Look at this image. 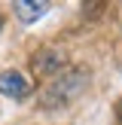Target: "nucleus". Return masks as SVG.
I'll return each mask as SVG.
<instances>
[{"instance_id": "423d86ee", "label": "nucleus", "mask_w": 122, "mask_h": 125, "mask_svg": "<svg viewBox=\"0 0 122 125\" xmlns=\"http://www.w3.org/2000/svg\"><path fill=\"white\" fill-rule=\"evenodd\" d=\"M0 28H3V18H0Z\"/></svg>"}, {"instance_id": "7ed1b4c3", "label": "nucleus", "mask_w": 122, "mask_h": 125, "mask_svg": "<svg viewBox=\"0 0 122 125\" xmlns=\"http://www.w3.org/2000/svg\"><path fill=\"white\" fill-rule=\"evenodd\" d=\"M0 95L9 98V101H24L30 95V83L18 70H3L0 73Z\"/></svg>"}, {"instance_id": "f257e3e1", "label": "nucleus", "mask_w": 122, "mask_h": 125, "mask_svg": "<svg viewBox=\"0 0 122 125\" xmlns=\"http://www.w3.org/2000/svg\"><path fill=\"white\" fill-rule=\"evenodd\" d=\"M89 85V70H76V67H64L58 76H52L37 95V104L43 110H58L67 107L70 101H76L82 95V89Z\"/></svg>"}, {"instance_id": "20e7f679", "label": "nucleus", "mask_w": 122, "mask_h": 125, "mask_svg": "<svg viewBox=\"0 0 122 125\" xmlns=\"http://www.w3.org/2000/svg\"><path fill=\"white\" fill-rule=\"evenodd\" d=\"M12 12L21 24H34L37 18H43L49 12V3L46 0H18V3H12Z\"/></svg>"}, {"instance_id": "39448f33", "label": "nucleus", "mask_w": 122, "mask_h": 125, "mask_svg": "<svg viewBox=\"0 0 122 125\" xmlns=\"http://www.w3.org/2000/svg\"><path fill=\"white\" fill-rule=\"evenodd\" d=\"M116 119L122 122V98H119V101H116Z\"/></svg>"}, {"instance_id": "f03ea898", "label": "nucleus", "mask_w": 122, "mask_h": 125, "mask_svg": "<svg viewBox=\"0 0 122 125\" xmlns=\"http://www.w3.org/2000/svg\"><path fill=\"white\" fill-rule=\"evenodd\" d=\"M64 64H67V55L61 52L58 46H43V49H37V52L30 55V70H34V76L52 79V76H58V73L64 70Z\"/></svg>"}]
</instances>
